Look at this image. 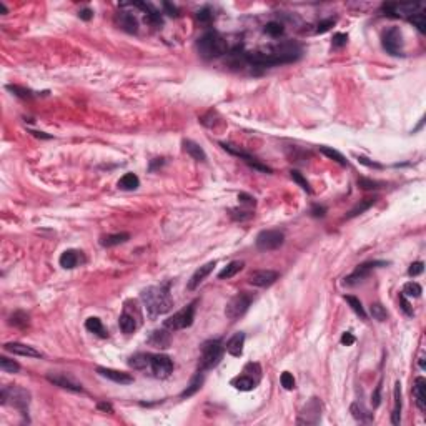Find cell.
<instances>
[{"label":"cell","mask_w":426,"mask_h":426,"mask_svg":"<svg viewBox=\"0 0 426 426\" xmlns=\"http://www.w3.org/2000/svg\"><path fill=\"white\" fill-rule=\"evenodd\" d=\"M301 57V47L297 42H283L267 52H250L245 54L248 65L253 67H272L282 64H292Z\"/></svg>","instance_id":"cell-1"},{"label":"cell","mask_w":426,"mask_h":426,"mask_svg":"<svg viewBox=\"0 0 426 426\" xmlns=\"http://www.w3.org/2000/svg\"><path fill=\"white\" fill-rule=\"evenodd\" d=\"M140 298H142L143 306L147 308L150 318H157V316L168 313L173 308V298L170 297L168 285L145 288L142 295H140Z\"/></svg>","instance_id":"cell-2"},{"label":"cell","mask_w":426,"mask_h":426,"mask_svg":"<svg viewBox=\"0 0 426 426\" xmlns=\"http://www.w3.org/2000/svg\"><path fill=\"white\" fill-rule=\"evenodd\" d=\"M227 40L215 30L203 34L198 40V52L203 59H218L227 54Z\"/></svg>","instance_id":"cell-3"},{"label":"cell","mask_w":426,"mask_h":426,"mask_svg":"<svg viewBox=\"0 0 426 426\" xmlns=\"http://www.w3.org/2000/svg\"><path fill=\"white\" fill-rule=\"evenodd\" d=\"M225 346L222 345L220 340H208L201 346V355H200V371H206L215 368L220 363Z\"/></svg>","instance_id":"cell-4"},{"label":"cell","mask_w":426,"mask_h":426,"mask_svg":"<svg viewBox=\"0 0 426 426\" xmlns=\"http://www.w3.org/2000/svg\"><path fill=\"white\" fill-rule=\"evenodd\" d=\"M142 325V313L137 301H127L123 311L118 318V326L125 335H132L138 326Z\"/></svg>","instance_id":"cell-5"},{"label":"cell","mask_w":426,"mask_h":426,"mask_svg":"<svg viewBox=\"0 0 426 426\" xmlns=\"http://www.w3.org/2000/svg\"><path fill=\"white\" fill-rule=\"evenodd\" d=\"M9 401L25 414L30 404V391L22 386H5L0 393V403L7 404Z\"/></svg>","instance_id":"cell-6"},{"label":"cell","mask_w":426,"mask_h":426,"mask_svg":"<svg viewBox=\"0 0 426 426\" xmlns=\"http://www.w3.org/2000/svg\"><path fill=\"white\" fill-rule=\"evenodd\" d=\"M196 303H198V301L195 300V301H191L188 306H185V308H181L180 311H176L173 316H170V318H167L163 321V326L170 331L185 330V328H188V326H191V323H193V320H195Z\"/></svg>","instance_id":"cell-7"},{"label":"cell","mask_w":426,"mask_h":426,"mask_svg":"<svg viewBox=\"0 0 426 426\" xmlns=\"http://www.w3.org/2000/svg\"><path fill=\"white\" fill-rule=\"evenodd\" d=\"M173 371V361L171 358L167 355H152L150 353V360H148V366H147V371L145 375L153 376V378H158V380H165L168 378Z\"/></svg>","instance_id":"cell-8"},{"label":"cell","mask_w":426,"mask_h":426,"mask_svg":"<svg viewBox=\"0 0 426 426\" xmlns=\"http://www.w3.org/2000/svg\"><path fill=\"white\" fill-rule=\"evenodd\" d=\"M253 301V295L252 293H247V292H242L235 295L230 301L227 303V308H225V315L228 320L235 321L238 320L240 316H243L247 313V310L250 308Z\"/></svg>","instance_id":"cell-9"},{"label":"cell","mask_w":426,"mask_h":426,"mask_svg":"<svg viewBox=\"0 0 426 426\" xmlns=\"http://www.w3.org/2000/svg\"><path fill=\"white\" fill-rule=\"evenodd\" d=\"M388 262H381V260H373V262H365L361 265H358L356 270L353 272L351 275H348V277L345 278V285H348V287H353V285H358L361 282H365V280L370 277V273L373 272L375 268H381V267H386Z\"/></svg>","instance_id":"cell-10"},{"label":"cell","mask_w":426,"mask_h":426,"mask_svg":"<svg viewBox=\"0 0 426 426\" xmlns=\"http://www.w3.org/2000/svg\"><path fill=\"white\" fill-rule=\"evenodd\" d=\"M285 242V233L280 230H263L258 233L257 237V248L262 252L277 250L283 245Z\"/></svg>","instance_id":"cell-11"},{"label":"cell","mask_w":426,"mask_h":426,"mask_svg":"<svg viewBox=\"0 0 426 426\" xmlns=\"http://www.w3.org/2000/svg\"><path fill=\"white\" fill-rule=\"evenodd\" d=\"M381 44H383V49L386 50L389 55H394V57L403 55V35H401V30L398 27L388 29L386 32L383 34Z\"/></svg>","instance_id":"cell-12"},{"label":"cell","mask_w":426,"mask_h":426,"mask_svg":"<svg viewBox=\"0 0 426 426\" xmlns=\"http://www.w3.org/2000/svg\"><path fill=\"white\" fill-rule=\"evenodd\" d=\"M321 401L320 398H311L308 403L301 408L300 416L297 419L298 424H318L321 419Z\"/></svg>","instance_id":"cell-13"},{"label":"cell","mask_w":426,"mask_h":426,"mask_svg":"<svg viewBox=\"0 0 426 426\" xmlns=\"http://www.w3.org/2000/svg\"><path fill=\"white\" fill-rule=\"evenodd\" d=\"M280 277L278 272L275 270H255L248 275V282H250L253 287H260V288H267L272 287V285L277 282Z\"/></svg>","instance_id":"cell-14"},{"label":"cell","mask_w":426,"mask_h":426,"mask_svg":"<svg viewBox=\"0 0 426 426\" xmlns=\"http://www.w3.org/2000/svg\"><path fill=\"white\" fill-rule=\"evenodd\" d=\"M222 147H223V150H227V152H230L232 155H237V157H240V158H243L245 160V162L250 165L252 168H255V170H258V171H265V173H272V168L270 167H267V165H263V163H260L258 160L255 158V157H252L250 153H247V152H243V150H238V148H235V147H232V145H228V143H220Z\"/></svg>","instance_id":"cell-15"},{"label":"cell","mask_w":426,"mask_h":426,"mask_svg":"<svg viewBox=\"0 0 426 426\" xmlns=\"http://www.w3.org/2000/svg\"><path fill=\"white\" fill-rule=\"evenodd\" d=\"M47 380H49L50 383L57 384V386H60V388L70 389V391H75V393L84 391L82 384L79 381H75L70 375H67V373H55V375H47Z\"/></svg>","instance_id":"cell-16"},{"label":"cell","mask_w":426,"mask_h":426,"mask_svg":"<svg viewBox=\"0 0 426 426\" xmlns=\"http://www.w3.org/2000/svg\"><path fill=\"white\" fill-rule=\"evenodd\" d=\"M97 373H98V375H102L103 378H107V380H110L113 383H118V384H130V383H133V376L130 375V373H125V371H118V370H112V368L98 366Z\"/></svg>","instance_id":"cell-17"},{"label":"cell","mask_w":426,"mask_h":426,"mask_svg":"<svg viewBox=\"0 0 426 426\" xmlns=\"http://www.w3.org/2000/svg\"><path fill=\"white\" fill-rule=\"evenodd\" d=\"M4 350H7L14 355H19V356H29V358H44V355L40 353L39 350H35L34 346H29V345H24V343H17V341H12V343H5L4 345Z\"/></svg>","instance_id":"cell-18"},{"label":"cell","mask_w":426,"mask_h":426,"mask_svg":"<svg viewBox=\"0 0 426 426\" xmlns=\"http://www.w3.org/2000/svg\"><path fill=\"white\" fill-rule=\"evenodd\" d=\"M215 267H217V262H208V263H205L203 267H200L193 275H191V278L188 280V285H186V288H188L190 292H193L195 288H198L200 285L205 282V278L213 272V268H215Z\"/></svg>","instance_id":"cell-19"},{"label":"cell","mask_w":426,"mask_h":426,"mask_svg":"<svg viewBox=\"0 0 426 426\" xmlns=\"http://www.w3.org/2000/svg\"><path fill=\"white\" fill-rule=\"evenodd\" d=\"M170 330H167L163 326L162 330H153L152 333H150V336L147 338V343L150 346L153 348H160V350H165V348H168L171 345V335L168 333Z\"/></svg>","instance_id":"cell-20"},{"label":"cell","mask_w":426,"mask_h":426,"mask_svg":"<svg viewBox=\"0 0 426 426\" xmlns=\"http://www.w3.org/2000/svg\"><path fill=\"white\" fill-rule=\"evenodd\" d=\"M258 383H260L258 378H253L252 375H248V371L245 370H243L242 375H238L232 380V384L237 389H240V391H250V389L257 388Z\"/></svg>","instance_id":"cell-21"},{"label":"cell","mask_w":426,"mask_h":426,"mask_svg":"<svg viewBox=\"0 0 426 426\" xmlns=\"http://www.w3.org/2000/svg\"><path fill=\"white\" fill-rule=\"evenodd\" d=\"M413 394H414V399H416V406L419 408V411L424 413L426 411V380L423 376H418L416 380H414Z\"/></svg>","instance_id":"cell-22"},{"label":"cell","mask_w":426,"mask_h":426,"mask_svg":"<svg viewBox=\"0 0 426 426\" xmlns=\"http://www.w3.org/2000/svg\"><path fill=\"white\" fill-rule=\"evenodd\" d=\"M243 345H245V333H243V331H238V333H235L227 341L225 350L227 353H230L232 356H242Z\"/></svg>","instance_id":"cell-23"},{"label":"cell","mask_w":426,"mask_h":426,"mask_svg":"<svg viewBox=\"0 0 426 426\" xmlns=\"http://www.w3.org/2000/svg\"><path fill=\"white\" fill-rule=\"evenodd\" d=\"M181 145H183V150H185V152L188 153L193 160H196V162H206V153H205V150L201 148L198 143H195L193 140H183V142H181Z\"/></svg>","instance_id":"cell-24"},{"label":"cell","mask_w":426,"mask_h":426,"mask_svg":"<svg viewBox=\"0 0 426 426\" xmlns=\"http://www.w3.org/2000/svg\"><path fill=\"white\" fill-rule=\"evenodd\" d=\"M117 20L125 32H128V34H137L138 32V22H137V19L133 17V14L120 12L117 15Z\"/></svg>","instance_id":"cell-25"},{"label":"cell","mask_w":426,"mask_h":426,"mask_svg":"<svg viewBox=\"0 0 426 426\" xmlns=\"http://www.w3.org/2000/svg\"><path fill=\"white\" fill-rule=\"evenodd\" d=\"M130 240V235L128 233H112V235H103L100 237V245L103 248H112V247H117V245H122Z\"/></svg>","instance_id":"cell-26"},{"label":"cell","mask_w":426,"mask_h":426,"mask_svg":"<svg viewBox=\"0 0 426 426\" xmlns=\"http://www.w3.org/2000/svg\"><path fill=\"white\" fill-rule=\"evenodd\" d=\"M80 258H82L80 252H77V250H65V252L60 255L59 262H60V267H62V268L72 270V268H75L77 265H79Z\"/></svg>","instance_id":"cell-27"},{"label":"cell","mask_w":426,"mask_h":426,"mask_svg":"<svg viewBox=\"0 0 426 426\" xmlns=\"http://www.w3.org/2000/svg\"><path fill=\"white\" fill-rule=\"evenodd\" d=\"M393 396H394V406H393V411H391V423L394 426H398L399 419H401V384L399 383L394 384Z\"/></svg>","instance_id":"cell-28"},{"label":"cell","mask_w":426,"mask_h":426,"mask_svg":"<svg viewBox=\"0 0 426 426\" xmlns=\"http://www.w3.org/2000/svg\"><path fill=\"white\" fill-rule=\"evenodd\" d=\"M85 328L90 331V333L100 336V338H107L108 336L105 326H103V323H102V320L97 318V316H90V318L85 321Z\"/></svg>","instance_id":"cell-29"},{"label":"cell","mask_w":426,"mask_h":426,"mask_svg":"<svg viewBox=\"0 0 426 426\" xmlns=\"http://www.w3.org/2000/svg\"><path fill=\"white\" fill-rule=\"evenodd\" d=\"M148 360H150V353H137V355L128 358V366L138 371H147Z\"/></svg>","instance_id":"cell-30"},{"label":"cell","mask_w":426,"mask_h":426,"mask_svg":"<svg viewBox=\"0 0 426 426\" xmlns=\"http://www.w3.org/2000/svg\"><path fill=\"white\" fill-rule=\"evenodd\" d=\"M203 380H205L203 371H200V370H198V373H196V375H195L193 378H191V381H190L188 386H186L185 391H181L180 398H188V396H193V394H195V393L198 391V389L201 388V384H203Z\"/></svg>","instance_id":"cell-31"},{"label":"cell","mask_w":426,"mask_h":426,"mask_svg":"<svg viewBox=\"0 0 426 426\" xmlns=\"http://www.w3.org/2000/svg\"><path fill=\"white\" fill-rule=\"evenodd\" d=\"M118 188L120 190H125V191H132V190H137L140 186V180L138 176L135 173H125L118 180Z\"/></svg>","instance_id":"cell-32"},{"label":"cell","mask_w":426,"mask_h":426,"mask_svg":"<svg viewBox=\"0 0 426 426\" xmlns=\"http://www.w3.org/2000/svg\"><path fill=\"white\" fill-rule=\"evenodd\" d=\"M9 323L15 326V328L25 330V328H29V325H30V316L29 313H25V311H15V313L10 315Z\"/></svg>","instance_id":"cell-33"},{"label":"cell","mask_w":426,"mask_h":426,"mask_svg":"<svg viewBox=\"0 0 426 426\" xmlns=\"http://www.w3.org/2000/svg\"><path fill=\"white\" fill-rule=\"evenodd\" d=\"M376 200H378L376 196H368V198H363L360 203L355 206V208H353L350 213H348L346 218H355V217H358V215H361V213H365L368 208H370V206L375 205Z\"/></svg>","instance_id":"cell-34"},{"label":"cell","mask_w":426,"mask_h":426,"mask_svg":"<svg viewBox=\"0 0 426 426\" xmlns=\"http://www.w3.org/2000/svg\"><path fill=\"white\" fill-rule=\"evenodd\" d=\"M242 268H243V262H238V260H237V262H232V263H228L220 273H218V278H220V280L233 278L238 272H240Z\"/></svg>","instance_id":"cell-35"},{"label":"cell","mask_w":426,"mask_h":426,"mask_svg":"<svg viewBox=\"0 0 426 426\" xmlns=\"http://www.w3.org/2000/svg\"><path fill=\"white\" fill-rule=\"evenodd\" d=\"M345 300H346V303L351 306V310L355 311V313H356L358 316H360V318H361L363 321H366V320H368V315H366L365 308H363V305H361V301H360V300H358L356 297H353V295H346Z\"/></svg>","instance_id":"cell-36"},{"label":"cell","mask_w":426,"mask_h":426,"mask_svg":"<svg viewBox=\"0 0 426 426\" xmlns=\"http://www.w3.org/2000/svg\"><path fill=\"white\" fill-rule=\"evenodd\" d=\"M421 293H423L421 285L416 283V282H408V283H404L403 292H401V295H404L406 298H419V297H421Z\"/></svg>","instance_id":"cell-37"},{"label":"cell","mask_w":426,"mask_h":426,"mask_svg":"<svg viewBox=\"0 0 426 426\" xmlns=\"http://www.w3.org/2000/svg\"><path fill=\"white\" fill-rule=\"evenodd\" d=\"M320 152L323 153V155H326L328 158L335 160V162L340 163L341 167H346V165H348V160L343 157V155L338 152V150H333V148H330V147H320Z\"/></svg>","instance_id":"cell-38"},{"label":"cell","mask_w":426,"mask_h":426,"mask_svg":"<svg viewBox=\"0 0 426 426\" xmlns=\"http://www.w3.org/2000/svg\"><path fill=\"white\" fill-rule=\"evenodd\" d=\"M408 22L413 24L421 34H426V15L423 12H414L408 15Z\"/></svg>","instance_id":"cell-39"},{"label":"cell","mask_w":426,"mask_h":426,"mask_svg":"<svg viewBox=\"0 0 426 426\" xmlns=\"http://www.w3.org/2000/svg\"><path fill=\"white\" fill-rule=\"evenodd\" d=\"M370 313L376 321H386L388 320V311L381 303H371L370 306Z\"/></svg>","instance_id":"cell-40"},{"label":"cell","mask_w":426,"mask_h":426,"mask_svg":"<svg viewBox=\"0 0 426 426\" xmlns=\"http://www.w3.org/2000/svg\"><path fill=\"white\" fill-rule=\"evenodd\" d=\"M0 368H2V371H5V373H19L20 371L19 363L10 360V358H7V356H0Z\"/></svg>","instance_id":"cell-41"},{"label":"cell","mask_w":426,"mask_h":426,"mask_svg":"<svg viewBox=\"0 0 426 426\" xmlns=\"http://www.w3.org/2000/svg\"><path fill=\"white\" fill-rule=\"evenodd\" d=\"M350 411L353 413V416H355L356 419H360L361 423H366V421H371L373 419V416H371V413H366L365 409H363L361 406H358L356 403H353L351 404V408H350Z\"/></svg>","instance_id":"cell-42"},{"label":"cell","mask_w":426,"mask_h":426,"mask_svg":"<svg viewBox=\"0 0 426 426\" xmlns=\"http://www.w3.org/2000/svg\"><path fill=\"white\" fill-rule=\"evenodd\" d=\"M265 32H267L270 37L277 39L280 35H283V25L278 22H268L265 25Z\"/></svg>","instance_id":"cell-43"},{"label":"cell","mask_w":426,"mask_h":426,"mask_svg":"<svg viewBox=\"0 0 426 426\" xmlns=\"http://www.w3.org/2000/svg\"><path fill=\"white\" fill-rule=\"evenodd\" d=\"M290 176L293 178V181H297V183L306 191V193H311V186H310V183L306 181V178L300 173L298 170H292V171H290Z\"/></svg>","instance_id":"cell-44"},{"label":"cell","mask_w":426,"mask_h":426,"mask_svg":"<svg viewBox=\"0 0 426 426\" xmlns=\"http://www.w3.org/2000/svg\"><path fill=\"white\" fill-rule=\"evenodd\" d=\"M358 186H360L361 190H378V188H381V183L380 181L365 178V176H360V178H358Z\"/></svg>","instance_id":"cell-45"},{"label":"cell","mask_w":426,"mask_h":426,"mask_svg":"<svg viewBox=\"0 0 426 426\" xmlns=\"http://www.w3.org/2000/svg\"><path fill=\"white\" fill-rule=\"evenodd\" d=\"M7 90L12 92L14 95H17L20 98H32L34 97L32 90H29V88H24V87H19V85H7Z\"/></svg>","instance_id":"cell-46"},{"label":"cell","mask_w":426,"mask_h":426,"mask_svg":"<svg viewBox=\"0 0 426 426\" xmlns=\"http://www.w3.org/2000/svg\"><path fill=\"white\" fill-rule=\"evenodd\" d=\"M230 217L233 220L237 222H245V220H250L253 217V213L250 210H237V208H232L230 210Z\"/></svg>","instance_id":"cell-47"},{"label":"cell","mask_w":426,"mask_h":426,"mask_svg":"<svg viewBox=\"0 0 426 426\" xmlns=\"http://www.w3.org/2000/svg\"><path fill=\"white\" fill-rule=\"evenodd\" d=\"M280 381H282V386L285 389H293L295 388V378H293L292 373H288V371L282 373V376H280Z\"/></svg>","instance_id":"cell-48"},{"label":"cell","mask_w":426,"mask_h":426,"mask_svg":"<svg viewBox=\"0 0 426 426\" xmlns=\"http://www.w3.org/2000/svg\"><path fill=\"white\" fill-rule=\"evenodd\" d=\"M196 19H198V22H201V24H210L213 20V12L208 7H205L196 14Z\"/></svg>","instance_id":"cell-49"},{"label":"cell","mask_w":426,"mask_h":426,"mask_svg":"<svg viewBox=\"0 0 426 426\" xmlns=\"http://www.w3.org/2000/svg\"><path fill=\"white\" fill-rule=\"evenodd\" d=\"M399 306H401V310L404 311V315L406 316H413V308H411V305H409V301L404 295H399Z\"/></svg>","instance_id":"cell-50"},{"label":"cell","mask_w":426,"mask_h":426,"mask_svg":"<svg viewBox=\"0 0 426 426\" xmlns=\"http://www.w3.org/2000/svg\"><path fill=\"white\" fill-rule=\"evenodd\" d=\"M424 270V265L423 262H416V263H411V267L408 268V275L409 277H418V275H421Z\"/></svg>","instance_id":"cell-51"},{"label":"cell","mask_w":426,"mask_h":426,"mask_svg":"<svg viewBox=\"0 0 426 426\" xmlns=\"http://www.w3.org/2000/svg\"><path fill=\"white\" fill-rule=\"evenodd\" d=\"M333 24H335V19L321 20V22L318 24V27H316V32H318V34H325L326 30H330V27H333Z\"/></svg>","instance_id":"cell-52"},{"label":"cell","mask_w":426,"mask_h":426,"mask_svg":"<svg viewBox=\"0 0 426 426\" xmlns=\"http://www.w3.org/2000/svg\"><path fill=\"white\" fill-rule=\"evenodd\" d=\"M356 160L358 162H360L361 165H365V167H370V168H383V165L381 163H376V162H371L370 158H366V157H361V155H358L356 157Z\"/></svg>","instance_id":"cell-53"},{"label":"cell","mask_w":426,"mask_h":426,"mask_svg":"<svg viewBox=\"0 0 426 426\" xmlns=\"http://www.w3.org/2000/svg\"><path fill=\"white\" fill-rule=\"evenodd\" d=\"M348 42V35L346 34H336L333 37V47L335 49H340V47L346 45Z\"/></svg>","instance_id":"cell-54"},{"label":"cell","mask_w":426,"mask_h":426,"mask_svg":"<svg viewBox=\"0 0 426 426\" xmlns=\"http://www.w3.org/2000/svg\"><path fill=\"white\" fill-rule=\"evenodd\" d=\"M380 393H381V384H378L376 389H375V393H373V396H371V404H373V408H376L378 404H380V399H381Z\"/></svg>","instance_id":"cell-55"},{"label":"cell","mask_w":426,"mask_h":426,"mask_svg":"<svg viewBox=\"0 0 426 426\" xmlns=\"http://www.w3.org/2000/svg\"><path fill=\"white\" fill-rule=\"evenodd\" d=\"M353 343H355V336H353L350 331H346V333H343V336H341V345H346V346H350V345H353Z\"/></svg>","instance_id":"cell-56"},{"label":"cell","mask_w":426,"mask_h":426,"mask_svg":"<svg viewBox=\"0 0 426 426\" xmlns=\"http://www.w3.org/2000/svg\"><path fill=\"white\" fill-rule=\"evenodd\" d=\"M238 200L242 201V203H245V205H255V198H253V196H250V195H247V193H240L238 195Z\"/></svg>","instance_id":"cell-57"},{"label":"cell","mask_w":426,"mask_h":426,"mask_svg":"<svg viewBox=\"0 0 426 426\" xmlns=\"http://www.w3.org/2000/svg\"><path fill=\"white\" fill-rule=\"evenodd\" d=\"M163 9L167 10V14H168V15H171V17H178V10H176L171 4L165 2V4H163Z\"/></svg>","instance_id":"cell-58"},{"label":"cell","mask_w":426,"mask_h":426,"mask_svg":"<svg viewBox=\"0 0 426 426\" xmlns=\"http://www.w3.org/2000/svg\"><path fill=\"white\" fill-rule=\"evenodd\" d=\"M325 213H326V208H325V206H318V205H315L313 208H311V215H313V217H325Z\"/></svg>","instance_id":"cell-59"},{"label":"cell","mask_w":426,"mask_h":426,"mask_svg":"<svg viewBox=\"0 0 426 426\" xmlns=\"http://www.w3.org/2000/svg\"><path fill=\"white\" fill-rule=\"evenodd\" d=\"M79 17L82 19V20H90L92 17H93V12L90 9H84L82 10V12L79 14Z\"/></svg>","instance_id":"cell-60"},{"label":"cell","mask_w":426,"mask_h":426,"mask_svg":"<svg viewBox=\"0 0 426 426\" xmlns=\"http://www.w3.org/2000/svg\"><path fill=\"white\" fill-rule=\"evenodd\" d=\"M98 406V409H102V411H108V413H113V408H112V404L110 403H103V401H100L97 404Z\"/></svg>","instance_id":"cell-61"},{"label":"cell","mask_w":426,"mask_h":426,"mask_svg":"<svg viewBox=\"0 0 426 426\" xmlns=\"http://www.w3.org/2000/svg\"><path fill=\"white\" fill-rule=\"evenodd\" d=\"M30 133L35 135V137H39V138H52V135H47V133H44V132H35V130H32Z\"/></svg>","instance_id":"cell-62"},{"label":"cell","mask_w":426,"mask_h":426,"mask_svg":"<svg viewBox=\"0 0 426 426\" xmlns=\"http://www.w3.org/2000/svg\"><path fill=\"white\" fill-rule=\"evenodd\" d=\"M0 10H2V14H4V15L7 14V7H5V5H4L2 2H0Z\"/></svg>","instance_id":"cell-63"}]
</instances>
